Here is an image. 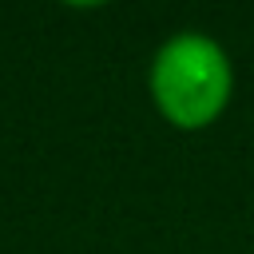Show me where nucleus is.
Returning <instances> with one entry per match:
<instances>
[{
	"label": "nucleus",
	"instance_id": "obj_1",
	"mask_svg": "<svg viewBox=\"0 0 254 254\" xmlns=\"http://www.w3.org/2000/svg\"><path fill=\"white\" fill-rule=\"evenodd\" d=\"M147 91L155 111L175 131H202L230 107L234 64L214 36L194 28L175 32L151 56Z\"/></svg>",
	"mask_w": 254,
	"mask_h": 254
}]
</instances>
